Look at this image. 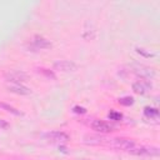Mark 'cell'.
I'll list each match as a JSON object with an SVG mask.
<instances>
[{"label":"cell","instance_id":"cell-1","mask_svg":"<svg viewBox=\"0 0 160 160\" xmlns=\"http://www.w3.org/2000/svg\"><path fill=\"white\" fill-rule=\"evenodd\" d=\"M109 146L116 150H122V151H129L135 146V141L131 139H125V138H115L111 139L109 142Z\"/></svg>","mask_w":160,"mask_h":160},{"label":"cell","instance_id":"cell-2","mask_svg":"<svg viewBox=\"0 0 160 160\" xmlns=\"http://www.w3.org/2000/svg\"><path fill=\"white\" fill-rule=\"evenodd\" d=\"M130 70L139 78V79H146V80H151L155 78L156 72L152 68L145 66V65H134L130 68Z\"/></svg>","mask_w":160,"mask_h":160},{"label":"cell","instance_id":"cell-3","mask_svg":"<svg viewBox=\"0 0 160 160\" xmlns=\"http://www.w3.org/2000/svg\"><path fill=\"white\" fill-rule=\"evenodd\" d=\"M4 78L6 81L11 84H22L28 81V75L22 70H8L5 71Z\"/></svg>","mask_w":160,"mask_h":160},{"label":"cell","instance_id":"cell-4","mask_svg":"<svg viewBox=\"0 0 160 160\" xmlns=\"http://www.w3.org/2000/svg\"><path fill=\"white\" fill-rule=\"evenodd\" d=\"M42 139L52 144H62L70 140V136L64 131H50L42 135Z\"/></svg>","mask_w":160,"mask_h":160},{"label":"cell","instance_id":"cell-5","mask_svg":"<svg viewBox=\"0 0 160 160\" xmlns=\"http://www.w3.org/2000/svg\"><path fill=\"white\" fill-rule=\"evenodd\" d=\"M130 154L138 155V156H158L159 155V148L156 146H134L131 150H129Z\"/></svg>","mask_w":160,"mask_h":160},{"label":"cell","instance_id":"cell-6","mask_svg":"<svg viewBox=\"0 0 160 160\" xmlns=\"http://www.w3.org/2000/svg\"><path fill=\"white\" fill-rule=\"evenodd\" d=\"M131 88H132L134 92L142 95V94L148 92V91L152 88V84H151L150 80H146V79H138L135 82H132Z\"/></svg>","mask_w":160,"mask_h":160},{"label":"cell","instance_id":"cell-7","mask_svg":"<svg viewBox=\"0 0 160 160\" xmlns=\"http://www.w3.org/2000/svg\"><path fill=\"white\" fill-rule=\"evenodd\" d=\"M52 68L55 70H59V71H64V72H68V71H74L76 70V64L72 62V61H69V60H58L54 62Z\"/></svg>","mask_w":160,"mask_h":160},{"label":"cell","instance_id":"cell-8","mask_svg":"<svg viewBox=\"0 0 160 160\" xmlns=\"http://www.w3.org/2000/svg\"><path fill=\"white\" fill-rule=\"evenodd\" d=\"M91 128H92V130H95L98 132H110V131H112V125H110L109 122L102 121V120H94L91 122Z\"/></svg>","mask_w":160,"mask_h":160},{"label":"cell","instance_id":"cell-9","mask_svg":"<svg viewBox=\"0 0 160 160\" xmlns=\"http://www.w3.org/2000/svg\"><path fill=\"white\" fill-rule=\"evenodd\" d=\"M105 140L106 139L99 134H89V135H85L82 139L84 144L86 145H100V144H104Z\"/></svg>","mask_w":160,"mask_h":160},{"label":"cell","instance_id":"cell-10","mask_svg":"<svg viewBox=\"0 0 160 160\" xmlns=\"http://www.w3.org/2000/svg\"><path fill=\"white\" fill-rule=\"evenodd\" d=\"M8 90L14 92V94H18V95H29L31 94V89L24 86L22 84H11L8 86Z\"/></svg>","mask_w":160,"mask_h":160},{"label":"cell","instance_id":"cell-11","mask_svg":"<svg viewBox=\"0 0 160 160\" xmlns=\"http://www.w3.org/2000/svg\"><path fill=\"white\" fill-rule=\"evenodd\" d=\"M32 46L36 49V50H42V49H49V48H51V42L48 40V39H45V38H42V36H35L34 38V40H32Z\"/></svg>","mask_w":160,"mask_h":160},{"label":"cell","instance_id":"cell-12","mask_svg":"<svg viewBox=\"0 0 160 160\" xmlns=\"http://www.w3.org/2000/svg\"><path fill=\"white\" fill-rule=\"evenodd\" d=\"M144 114H145L146 118L155 119V120L159 118V110L155 109V108H149V106H146V108L144 109Z\"/></svg>","mask_w":160,"mask_h":160},{"label":"cell","instance_id":"cell-13","mask_svg":"<svg viewBox=\"0 0 160 160\" xmlns=\"http://www.w3.org/2000/svg\"><path fill=\"white\" fill-rule=\"evenodd\" d=\"M0 106L2 108V109H5L6 111H9V112H11V114H14V115H21V112L19 111V110H16L15 108H12V106H10V105H8V104H5V102H1L0 101Z\"/></svg>","mask_w":160,"mask_h":160},{"label":"cell","instance_id":"cell-14","mask_svg":"<svg viewBox=\"0 0 160 160\" xmlns=\"http://www.w3.org/2000/svg\"><path fill=\"white\" fill-rule=\"evenodd\" d=\"M119 104L120 105H124V106H130L134 104V98L131 96H124L121 99H119Z\"/></svg>","mask_w":160,"mask_h":160},{"label":"cell","instance_id":"cell-15","mask_svg":"<svg viewBox=\"0 0 160 160\" xmlns=\"http://www.w3.org/2000/svg\"><path fill=\"white\" fill-rule=\"evenodd\" d=\"M38 71L40 72V74H42V75H45L48 79H56V76H55V74L52 72V71H50L49 69H44V68H40V69H38Z\"/></svg>","mask_w":160,"mask_h":160},{"label":"cell","instance_id":"cell-16","mask_svg":"<svg viewBox=\"0 0 160 160\" xmlns=\"http://www.w3.org/2000/svg\"><path fill=\"white\" fill-rule=\"evenodd\" d=\"M108 116H109V119H110V120H114V121H119V120H121V119H122V115H121L120 112L114 111V110H112V111H110Z\"/></svg>","mask_w":160,"mask_h":160},{"label":"cell","instance_id":"cell-17","mask_svg":"<svg viewBox=\"0 0 160 160\" xmlns=\"http://www.w3.org/2000/svg\"><path fill=\"white\" fill-rule=\"evenodd\" d=\"M136 51H138L139 54L144 55L145 58H152V56H154V54H152V52H150V51H146L145 49H141V48H136Z\"/></svg>","mask_w":160,"mask_h":160},{"label":"cell","instance_id":"cell-18","mask_svg":"<svg viewBox=\"0 0 160 160\" xmlns=\"http://www.w3.org/2000/svg\"><path fill=\"white\" fill-rule=\"evenodd\" d=\"M74 111L78 112V114H85V112H86V110H85L84 108H81V106H75V108H74Z\"/></svg>","mask_w":160,"mask_h":160},{"label":"cell","instance_id":"cell-19","mask_svg":"<svg viewBox=\"0 0 160 160\" xmlns=\"http://www.w3.org/2000/svg\"><path fill=\"white\" fill-rule=\"evenodd\" d=\"M9 126V124L8 122H5L4 120H0V128H4V129H6Z\"/></svg>","mask_w":160,"mask_h":160},{"label":"cell","instance_id":"cell-20","mask_svg":"<svg viewBox=\"0 0 160 160\" xmlns=\"http://www.w3.org/2000/svg\"><path fill=\"white\" fill-rule=\"evenodd\" d=\"M78 160H89V159H78Z\"/></svg>","mask_w":160,"mask_h":160}]
</instances>
